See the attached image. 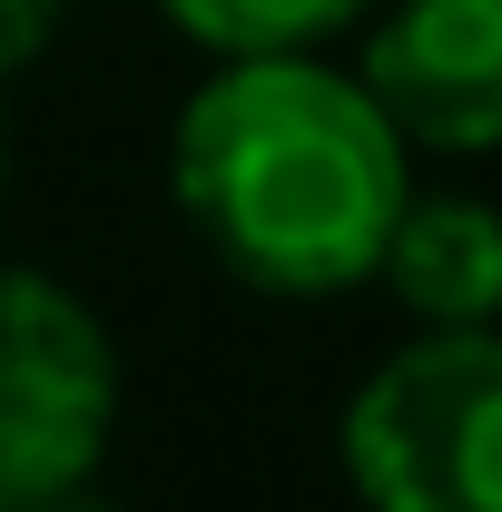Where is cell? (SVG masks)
<instances>
[{"label":"cell","instance_id":"obj_1","mask_svg":"<svg viewBox=\"0 0 502 512\" xmlns=\"http://www.w3.org/2000/svg\"><path fill=\"white\" fill-rule=\"evenodd\" d=\"M404 197L414 148L325 50L217 60L168 119V207L188 247L276 306L375 286Z\"/></svg>","mask_w":502,"mask_h":512},{"label":"cell","instance_id":"obj_2","mask_svg":"<svg viewBox=\"0 0 502 512\" xmlns=\"http://www.w3.org/2000/svg\"><path fill=\"white\" fill-rule=\"evenodd\" d=\"M355 512H502V325H414L335 414Z\"/></svg>","mask_w":502,"mask_h":512},{"label":"cell","instance_id":"obj_3","mask_svg":"<svg viewBox=\"0 0 502 512\" xmlns=\"http://www.w3.org/2000/svg\"><path fill=\"white\" fill-rule=\"evenodd\" d=\"M119 404L109 316L50 266H0V503L69 512L119 444Z\"/></svg>","mask_w":502,"mask_h":512},{"label":"cell","instance_id":"obj_4","mask_svg":"<svg viewBox=\"0 0 502 512\" xmlns=\"http://www.w3.org/2000/svg\"><path fill=\"white\" fill-rule=\"evenodd\" d=\"M355 79L414 158H502V0H375Z\"/></svg>","mask_w":502,"mask_h":512},{"label":"cell","instance_id":"obj_5","mask_svg":"<svg viewBox=\"0 0 502 512\" xmlns=\"http://www.w3.org/2000/svg\"><path fill=\"white\" fill-rule=\"evenodd\" d=\"M375 286L414 325H502V207L473 188H414L375 256Z\"/></svg>","mask_w":502,"mask_h":512},{"label":"cell","instance_id":"obj_6","mask_svg":"<svg viewBox=\"0 0 502 512\" xmlns=\"http://www.w3.org/2000/svg\"><path fill=\"white\" fill-rule=\"evenodd\" d=\"M375 0H158V20L207 60H276V50H335L365 30Z\"/></svg>","mask_w":502,"mask_h":512},{"label":"cell","instance_id":"obj_7","mask_svg":"<svg viewBox=\"0 0 502 512\" xmlns=\"http://www.w3.org/2000/svg\"><path fill=\"white\" fill-rule=\"evenodd\" d=\"M69 30V0H0V79H20L30 60H50Z\"/></svg>","mask_w":502,"mask_h":512},{"label":"cell","instance_id":"obj_8","mask_svg":"<svg viewBox=\"0 0 502 512\" xmlns=\"http://www.w3.org/2000/svg\"><path fill=\"white\" fill-rule=\"evenodd\" d=\"M10 89V79H0ZM0 197H10V99H0Z\"/></svg>","mask_w":502,"mask_h":512},{"label":"cell","instance_id":"obj_9","mask_svg":"<svg viewBox=\"0 0 502 512\" xmlns=\"http://www.w3.org/2000/svg\"><path fill=\"white\" fill-rule=\"evenodd\" d=\"M0 512H10V503H0Z\"/></svg>","mask_w":502,"mask_h":512}]
</instances>
